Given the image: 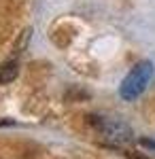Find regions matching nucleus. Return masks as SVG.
<instances>
[{"label":"nucleus","instance_id":"nucleus-2","mask_svg":"<svg viewBox=\"0 0 155 159\" xmlns=\"http://www.w3.org/2000/svg\"><path fill=\"white\" fill-rule=\"evenodd\" d=\"M89 123L94 125L96 129L100 132L102 140L108 142V144H123V142H130V129L123 125V123H117V121H106V119H100V117H94L89 115L87 117Z\"/></svg>","mask_w":155,"mask_h":159},{"label":"nucleus","instance_id":"nucleus-1","mask_svg":"<svg viewBox=\"0 0 155 159\" xmlns=\"http://www.w3.org/2000/svg\"><path fill=\"white\" fill-rule=\"evenodd\" d=\"M151 76H153V64L151 61H138L134 68L130 70V74L123 79V83H121V98L123 100H136L140 93H143L147 85H149V81H151Z\"/></svg>","mask_w":155,"mask_h":159},{"label":"nucleus","instance_id":"nucleus-5","mask_svg":"<svg viewBox=\"0 0 155 159\" xmlns=\"http://www.w3.org/2000/svg\"><path fill=\"white\" fill-rule=\"evenodd\" d=\"M140 144H144V147L153 148L155 151V140H149V138H140Z\"/></svg>","mask_w":155,"mask_h":159},{"label":"nucleus","instance_id":"nucleus-6","mask_svg":"<svg viewBox=\"0 0 155 159\" xmlns=\"http://www.w3.org/2000/svg\"><path fill=\"white\" fill-rule=\"evenodd\" d=\"M0 125H13V121H9V119H0Z\"/></svg>","mask_w":155,"mask_h":159},{"label":"nucleus","instance_id":"nucleus-3","mask_svg":"<svg viewBox=\"0 0 155 159\" xmlns=\"http://www.w3.org/2000/svg\"><path fill=\"white\" fill-rule=\"evenodd\" d=\"M17 72H19V64L15 60H9L4 64H0V85H7L17 79Z\"/></svg>","mask_w":155,"mask_h":159},{"label":"nucleus","instance_id":"nucleus-4","mask_svg":"<svg viewBox=\"0 0 155 159\" xmlns=\"http://www.w3.org/2000/svg\"><path fill=\"white\" fill-rule=\"evenodd\" d=\"M125 157L128 159H149V157H144V155H140V153H132V151L125 153Z\"/></svg>","mask_w":155,"mask_h":159}]
</instances>
